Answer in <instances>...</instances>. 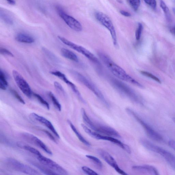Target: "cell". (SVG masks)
<instances>
[{
	"mask_svg": "<svg viewBox=\"0 0 175 175\" xmlns=\"http://www.w3.org/2000/svg\"><path fill=\"white\" fill-rule=\"evenodd\" d=\"M23 148L25 150L31 152V153L32 154L37 155V156H40L42 155L40 153V152L37 150V149L31 147L29 146L24 145L23 146Z\"/></svg>",
	"mask_w": 175,
	"mask_h": 175,
	"instance_id": "obj_31",
	"label": "cell"
},
{
	"mask_svg": "<svg viewBox=\"0 0 175 175\" xmlns=\"http://www.w3.org/2000/svg\"><path fill=\"white\" fill-rule=\"evenodd\" d=\"M7 161L9 166H10L13 169L29 175H38L40 174L34 169L28 166L26 164H23L14 158H9Z\"/></svg>",
	"mask_w": 175,
	"mask_h": 175,
	"instance_id": "obj_12",
	"label": "cell"
},
{
	"mask_svg": "<svg viewBox=\"0 0 175 175\" xmlns=\"http://www.w3.org/2000/svg\"><path fill=\"white\" fill-rule=\"evenodd\" d=\"M144 2L152 9H155L156 7V0H144Z\"/></svg>",
	"mask_w": 175,
	"mask_h": 175,
	"instance_id": "obj_35",
	"label": "cell"
},
{
	"mask_svg": "<svg viewBox=\"0 0 175 175\" xmlns=\"http://www.w3.org/2000/svg\"><path fill=\"white\" fill-rule=\"evenodd\" d=\"M12 75L19 88L25 95L28 98H31L33 95V93L32 92L31 87L26 80L20 73L15 70H13Z\"/></svg>",
	"mask_w": 175,
	"mask_h": 175,
	"instance_id": "obj_11",
	"label": "cell"
},
{
	"mask_svg": "<svg viewBox=\"0 0 175 175\" xmlns=\"http://www.w3.org/2000/svg\"><path fill=\"white\" fill-rule=\"evenodd\" d=\"M141 143L147 150L160 154L163 157L175 170V156L169 152L157 146L146 139H142Z\"/></svg>",
	"mask_w": 175,
	"mask_h": 175,
	"instance_id": "obj_5",
	"label": "cell"
},
{
	"mask_svg": "<svg viewBox=\"0 0 175 175\" xmlns=\"http://www.w3.org/2000/svg\"><path fill=\"white\" fill-rule=\"evenodd\" d=\"M67 122L68 124H69L70 126V128L75 133V134L76 135L77 138L79 139V140L86 145L88 146H90L91 145L90 143L87 141L86 139L83 137L82 135L80 134V133L77 131L76 128L75 127V126L72 124V123L69 120H68Z\"/></svg>",
	"mask_w": 175,
	"mask_h": 175,
	"instance_id": "obj_22",
	"label": "cell"
},
{
	"mask_svg": "<svg viewBox=\"0 0 175 175\" xmlns=\"http://www.w3.org/2000/svg\"><path fill=\"white\" fill-rule=\"evenodd\" d=\"M81 113L84 122L93 130L105 135L113 137L121 138L118 132L112 127L108 126L97 124L92 122L87 115L85 110L83 108L81 109Z\"/></svg>",
	"mask_w": 175,
	"mask_h": 175,
	"instance_id": "obj_2",
	"label": "cell"
},
{
	"mask_svg": "<svg viewBox=\"0 0 175 175\" xmlns=\"http://www.w3.org/2000/svg\"><path fill=\"white\" fill-rule=\"evenodd\" d=\"M83 171L85 173L88 175H98V173H96L95 171L89 168L83 166L82 168Z\"/></svg>",
	"mask_w": 175,
	"mask_h": 175,
	"instance_id": "obj_34",
	"label": "cell"
},
{
	"mask_svg": "<svg viewBox=\"0 0 175 175\" xmlns=\"http://www.w3.org/2000/svg\"><path fill=\"white\" fill-rule=\"evenodd\" d=\"M71 73L77 80L91 91L104 105L107 107H109V103L105 98L101 91L94 83L86 78L83 75L76 71L73 70Z\"/></svg>",
	"mask_w": 175,
	"mask_h": 175,
	"instance_id": "obj_3",
	"label": "cell"
},
{
	"mask_svg": "<svg viewBox=\"0 0 175 175\" xmlns=\"http://www.w3.org/2000/svg\"><path fill=\"white\" fill-rule=\"evenodd\" d=\"M0 52L1 54L11 57H14V56L13 54L11 52L6 49L1 48L0 49Z\"/></svg>",
	"mask_w": 175,
	"mask_h": 175,
	"instance_id": "obj_36",
	"label": "cell"
},
{
	"mask_svg": "<svg viewBox=\"0 0 175 175\" xmlns=\"http://www.w3.org/2000/svg\"><path fill=\"white\" fill-rule=\"evenodd\" d=\"M160 5L161 8L163 10L164 13L167 20L169 22H171V15L169 10L168 7L167 6L163 0H160Z\"/></svg>",
	"mask_w": 175,
	"mask_h": 175,
	"instance_id": "obj_24",
	"label": "cell"
},
{
	"mask_svg": "<svg viewBox=\"0 0 175 175\" xmlns=\"http://www.w3.org/2000/svg\"><path fill=\"white\" fill-rule=\"evenodd\" d=\"M98 54L103 63L116 77L139 87L143 88V86L141 84L130 75L122 68L115 63L107 54L100 51L98 53Z\"/></svg>",
	"mask_w": 175,
	"mask_h": 175,
	"instance_id": "obj_1",
	"label": "cell"
},
{
	"mask_svg": "<svg viewBox=\"0 0 175 175\" xmlns=\"http://www.w3.org/2000/svg\"><path fill=\"white\" fill-rule=\"evenodd\" d=\"M43 131L47 135L48 137L51 140H52L54 142L56 143L57 142L56 139H55L53 136L50 132L46 130H43Z\"/></svg>",
	"mask_w": 175,
	"mask_h": 175,
	"instance_id": "obj_38",
	"label": "cell"
},
{
	"mask_svg": "<svg viewBox=\"0 0 175 175\" xmlns=\"http://www.w3.org/2000/svg\"><path fill=\"white\" fill-rule=\"evenodd\" d=\"M120 12L122 15L126 17H130L131 16V15L130 13H129L128 12L124 11H120Z\"/></svg>",
	"mask_w": 175,
	"mask_h": 175,
	"instance_id": "obj_39",
	"label": "cell"
},
{
	"mask_svg": "<svg viewBox=\"0 0 175 175\" xmlns=\"http://www.w3.org/2000/svg\"><path fill=\"white\" fill-rule=\"evenodd\" d=\"M169 146L175 151V141L173 140L170 141L168 142Z\"/></svg>",
	"mask_w": 175,
	"mask_h": 175,
	"instance_id": "obj_40",
	"label": "cell"
},
{
	"mask_svg": "<svg viewBox=\"0 0 175 175\" xmlns=\"http://www.w3.org/2000/svg\"><path fill=\"white\" fill-rule=\"evenodd\" d=\"M56 9L60 17L70 28L76 32H80L82 30V25L78 21L66 14L60 6H57Z\"/></svg>",
	"mask_w": 175,
	"mask_h": 175,
	"instance_id": "obj_10",
	"label": "cell"
},
{
	"mask_svg": "<svg viewBox=\"0 0 175 175\" xmlns=\"http://www.w3.org/2000/svg\"><path fill=\"white\" fill-rule=\"evenodd\" d=\"M143 30V26L141 23H139L138 27L135 32L136 39L138 41L140 40Z\"/></svg>",
	"mask_w": 175,
	"mask_h": 175,
	"instance_id": "obj_33",
	"label": "cell"
},
{
	"mask_svg": "<svg viewBox=\"0 0 175 175\" xmlns=\"http://www.w3.org/2000/svg\"><path fill=\"white\" fill-rule=\"evenodd\" d=\"M48 95L49 96L55 107L56 108L58 111H61V106L56 96H55L53 95V94L51 92H49Z\"/></svg>",
	"mask_w": 175,
	"mask_h": 175,
	"instance_id": "obj_25",
	"label": "cell"
},
{
	"mask_svg": "<svg viewBox=\"0 0 175 175\" xmlns=\"http://www.w3.org/2000/svg\"><path fill=\"white\" fill-rule=\"evenodd\" d=\"M84 130L92 137L95 138L98 140H101L109 141L117 145L123 149L129 154L131 153V150L130 147L128 146L112 137L110 136L102 135L97 133L96 132H93L91 130L89 129L84 124L81 125Z\"/></svg>",
	"mask_w": 175,
	"mask_h": 175,
	"instance_id": "obj_7",
	"label": "cell"
},
{
	"mask_svg": "<svg viewBox=\"0 0 175 175\" xmlns=\"http://www.w3.org/2000/svg\"><path fill=\"white\" fill-rule=\"evenodd\" d=\"M112 85L121 94L136 103H140V100L137 94L130 87L122 81L115 78L111 80Z\"/></svg>",
	"mask_w": 175,
	"mask_h": 175,
	"instance_id": "obj_6",
	"label": "cell"
},
{
	"mask_svg": "<svg viewBox=\"0 0 175 175\" xmlns=\"http://www.w3.org/2000/svg\"><path fill=\"white\" fill-rule=\"evenodd\" d=\"M126 110L129 115L133 117L135 119L137 120V121L140 123V124L144 128L149 137L156 141H160L163 140V138H162L161 135L156 132L147 123L143 120L133 110L128 108L126 109Z\"/></svg>",
	"mask_w": 175,
	"mask_h": 175,
	"instance_id": "obj_9",
	"label": "cell"
},
{
	"mask_svg": "<svg viewBox=\"0 0 175 175\" xmlns=\"http://www.w3.org/2000/svg\"><path fill=\"white\" fill-rule=\"evenodd\" d=\"M140 73L142 75H143L145 76L155 80V81H156V82H157L158 83H161L160 80L157 77L155 76L151 73L145 71H141Z\"/></svg>",
	"mask_w": 175,
	"mask_h": 175,
	"instance_id": "obj_30",
	"label": "cell"
},
{
	"mask_svg": "<svg viewBox=\"0 0 175 175\" xmlns=\"http://www.w3.org/2000/svg\"><path fill=\"white\" fill-rule=\"evenodd\" d=\"M173 121L175 123V118H173Z\"/></svg>",
	"mask_w": 175,
	"mask_h": 175,
	"instance_id": "obj_44",
	"label": "cell"
},
{
	"mask_svg": "<svg viewBox=\"0 0 175 175\" xmlns=\"http://www.w3.org/2000/svg\"><path fill=\"white\" fill-rule=\"evenodd\" d=\"M22 135L26 140L39 147L48 154L50 155H53L52 152L48 148L46 145L36 136L27 133H24L22 134Z\"/></svg>",
	"mask_w": 175,
	"mask_h": 175,
	"instance_id": "obj_15",
	"label": "cell"
},
{
	"mask_svg": "<svg viewBox=\"0 0 175 175\" xmlns=\"http://www.w3.org/2000/svg\"><path fill=\"white\" fill-rule=\"evenodd\" d=\"M97 152L103 159L110 166L114 168L118 173L122 175H128L119 168L114 158L108 152L101 149H98Z\"/></svg>",
	"mask_w": 175,
	"mask_h": 175,
	"instance_id": "obj_14",
	"label": "cell"
},
{
	"mask_svg": "<svg viewBox=\"0 0 175 175\" xmlns=\"http://www.w3.org/2000/svg\"><path fill=\"white\" fill-rule=\"evenodd\" d=\"M61 53L62 56L66 59L73 61L75 62H79L78 57L72 51L66 49L62 48L61 49Z\"/></svg>",
	"mask_w": 175,
	"mask_h": 175,
	"instance_id": "obj_20",
	"label": "cell"
},
{
	"mask_svg": "<svg viewBox=\"0 0 175 175\" xmlns=\"http://www.w3.org/2000/svg\"><path fill=\"white\" fill-rule=\"evenodd\" d=\"M50 73L53 75L59 77V79L62 80L64 82L66 83L67 85H69L72 89L73 92L76 94L80 101L83 103H85L82 96L81 95L78 89L77 88L76 86L72 82H71L69 79H67L65 75L60 72V71H52Z\"/></svg>",
	"mask_w": 175,
	"mask_h": 175,
	"instance_id": "obj_16",
	"label": "cell"
},
{
	"mask_svg": "<svg viewBox=\"0 0 175 175\" xmlns=\"http://www.w3.org/2000/svg\"><path fill=\"white\" fill-rule=\"evenodd\" d=\"M173 33H174V34L175 35V26L173 28Z\"/></svg>",
	"mask_w": 175,
	"mask_h": 175,
	"instance_id": "obj_42",
	"label": "cell"
},
{
	"mask_svg": "<svg viewBox=\"0 0 175 175\" xmlns=\"http://www.w3.org/2000/svg\"><path fill=\"white\" fill-rule=\"evenodd\" d=\"M86 157L92 161L94 163H95L97 166L100 168H102L103 166L102 163L101 161L95 156L90 155H87Z\"/></svg>",
	"mask_w": 175,
	"mask_h": 175,
	"instance_id": "obj_29",
	"label": "cell"
},
{
	"mask_svg": "<svg viewBox=\"0 0 175 175\" xmlns=\"http://www.w3.org/2000/svg\"><path fill=\"white\" fill-rule=\"evenodd\" d=\"M128 4L135 11L138 10L141 4L140 0H126Z\"/></svg>",
	"mask_w": 175,
	"mask_h": 175,
	"instance_id": "obj_26",
	"label": "cell"
},
{
	"mask_svg": "<svg viewBox=\"0 0 175 175\" xmlns=\"http://www.w3.org/2000/svg\"><path fill=\"white\" fill-rule=\"evenodd\" d=\"M30 163L39 170L41 172L46 175H58L55 172L50 169L43 165H41L33 161H30Z\"/></svg>",
	"mask_w": 175,
	"mask_h": 175,
	"instance_id": "obj_21",
	"label": "cell"
},
{
	"mask_svg": "<svg viewBox=\"0 0 175 175\" xmlns=\"http://www.w3.org/2000/svg\"><path fill=\"white\" fill-rule=\"evenodd\" d=\"M9 4L14 5L15 4V0H6Z\"/></svg>",
	"mask_w": 175,
	"mask_h": 175,
	"instance_id": "obj_41",
	"label": "cell"
},
{
	"mask_svg": "<svg viewBox=\"0 0 175 175\" xmlns=\"http://www.w3.org/2000/svg\"><path fill=\"white\" fill-rule=\"evenodd\" d=\"M10 92L13 95L15 98L17 99L19 102L25 105V103L24 100L23 99L21 96L14 89H11Z\"/></svg>",
	"mask_w": 175,
	"mask_h": 175,
	"instance_id": "obj_32",
	"label": "cell"
},
{
	"mask_svg": "<svg viewBox=\"0 0 175 175\" xmlns=\"http://www.w3.org/2000/svg\"><path fill=\"white\" fill-rule=\"evenodd\" d=\"M58 38L62 43L72 49H73L76 51L77 52L83 55L96 66L101 69V63L100 62L98 58L89 50L80 45L73 43L64 37L58 36Z\"/></svg>",
	"mask_w": 175,
	"mask_h": 175,
	"instance_id": "obj_4",
	"label": "cell"
},
{
	"mask_svg": "<svg viewBox=\"0 0 175 175\" xmlns=\"http://www.w3.org/2000/svg\"><path fill=\"white\" fill-rule=\"evenodd\" d=\"M133 169L142 172L150 174L158 175L157 170L155 167L150 165H145L143 166H134L132 167Z\"/></svg>",
	"mask_w": 175,
	"mask_h": 175,
	"instance_id": "obj_18",
	"label": "cell"
},
{
	"mask_svg": "<svg viewBox=\"0 0 175 175\" xmlns=\"http://www.w3.org/2000/svg\"><path fill=\"white\" fill-rule=\"evenodd\" d=\"M95 17L96 20L109 31L111 35L113 45L115 47H117L118 42L116 32L111 19L107 15L101 12H96Z\"/></svg>",
	"mask_w": 175,
	"mask_h": 175,
	"instance_id": "obj_8",
	"label": "cell"
},
{
	"mask_svg": "<svg viewBox=\"0 0 175 175\" xmlns=\"http://www.w3.org/2000/svg\"><path fill=\"white\" fill-rule=\"evenodd\" d=\"M33 95L38 100L41 105H43L47 109H50V106L49 103L45 100L42 97L36 93H33Z\"/></svg>",
	"mask_w": 175,
	"mask_h": 175,
	"instance_id": "obj_28",
	"label": "cell"
},
{
	"mask_svg": "<svg viewBox=\"0 0 175 175\" xmlns=\"http://www.w3.org/2000/svg\"><path fill=\"white\" fill-rule=\"evenodd\" d=\"M1 17L2 20L7 24L12 25L13 23V21L10 16L5 12L1 11Z\"/></svg>",
	"mask_w": 175,
	"mask_h": 175,
	"instance_id": "obj_27",
	"label": "cell"
},
{
	"mask_svg": "<svg viewBox=\"0 0 175 175\" xmlns=\"http://www.w3.org/2000/svg\"><path fill=\"white\" fill-rule=\"evenodd\" d=\"M54 85L55 88L57 90L63 93H65V91L63 88L60 83L57 82H54Z\"/></svg>",
	"mask_w": 175,
	"mask_h": 175,
	"instance_id": "obj_37",
	"label": "cell"
},
{
	"mask_svg": "<svg viewBox=\"0 0 175 175\" xmlns=\"http://www.w3.org/2000/svg\"><path fill=\"white\" fill-rule=\"evenodd\" d=\"M15 40L21 43L32 44L34 43L35 39L32 36L24 33H19L16 35Z\"/></svg>",
	"mask_w": 175,
	"mask_h": 175,
	"instance_id": "obj_19",
	"label": "cell"
},
{
	"mask_svg": "<svg viewBox=\"0 0 175 175\" xmlns=\"http://www.w3.org/2000/svg\"><path fill=\"white\" fill-rule=\"evenodd\" d=\"M37 159L41 164L54 171L58 175L68 174L66 169L50 159L45 157L42 155L38 156Z\"/></svg>",
	"mask_w": 175,
	"mask_h": 175,
	"instance_id": "obj_13",
	"label": "cell"
},
{
	"mask_svg": "<svg viewBox=\"0 0 175 175\" xmlns=\"http://www.w3.org/2000/svg\"><path fill=\"white\" fill-rule=\"evenodd\" d=\"M30 117L34 120L39 122L46 126L51 131L53 132L56 137L58 138H60L59 134H58L53 125L47 119L35 113H31L30 115Z\"/></svg>",
	"mask_w": 175,
	"mask_h": 175,
	"instance_id": "obj_17",
	"label": "cell"
},
{
	"mask_svg": "<svg viewBox=\"0 0 175 175\" xmlns=\"http://www.w3.org/2000/svg\"><path fill=\"white\" fill-rule=\"evenodd\" d=\"M173 11L174 14H175V8H173Z\"/></svg>",
	"mask_w": 175,
	"mask_h": 175,
	"instance_id": "obj_43",
	"label": "cell"
},
{
	"mask_svg": "<svg viewBox=\"0 0 175 175\" xmlns=\"http://www.w3.org/2000/svg\"><path fill=\"white\" fill-rule=\"evenodd\" d=\"M8 86V83L4 72L0 70V88L3 90H6Z\"/></svg>",
	"mask_w": 175,
	"mask_h": 175,
	"instance_id": "obj_23",
	"label": "cell"
}]
</instances>
